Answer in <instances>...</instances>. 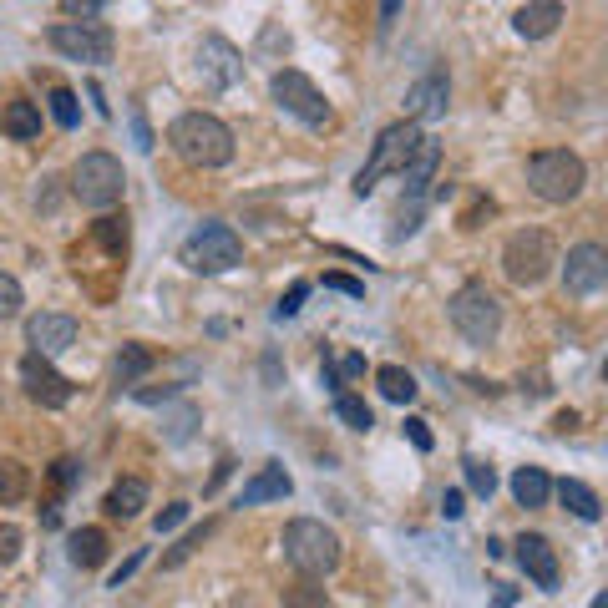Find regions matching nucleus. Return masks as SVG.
I'll return each instance as SVG.
<instances>
[{"mask_svg":"<svg viewBox=\"0 0 608 608\" xmlns=\"http://www.w3.org/2000/svg\"><path fill=\"white\" fill-rule=\"evenodd\" d=\"M558 264V244L548 228H517L502 249V274L517 284V289H538Z\"/></svg>","mask_w":608,"mask_h":608,"instance_id":"423d86ee","label":"nucleus"},{"mask_svg":"<svg viewBox=\"0 0 608 608\" xmlns=\"http://www.w3.org/2000/svg\"><path fill=\"white\" fill-rule=\"evenodd\" d=\"M152 365H158V355H152L147 345H122L117 360H112V375H117V386H137Z\"/></svg>","mask_w":608,"mask_h":608,"instance_id":"a878e982","label":"nucleus"},{"mask_svg":"<svg viewBox=\"0 0 608 608\" xmlns=\"http://www.w3.org/2000/svg\"><path fill=\"white\" fill-rule=\"evenodd\" d=\"M325 289H340V294H350V299H360V294H365V284H360V279H350V274H325Z\"/></svg>","mask_w":608,"mask_h":608,"instance_id":"58836bf2","label":"nucleus"},{"mask_svg":"<svg viewBox=\"0 0 608 608\" xmlns=\"http://www.w3.org/2000/svg\"><path fill=\"white\" fill-rule=\"evenodd\" d=\"M31 492V472L16 462V456H0V507H11Z\"/></svg>","mask_w":608,"mask_h":608,"instance_id":"cd10ccee","label":"nucleus"},{"mask_svg":"<svg viewBox=\"0 0 608 608\" xmlns=\"http://www.w3.org/2000/svg\"><path fill=\"white\" fill-rule=\"evenodd\" d=\"M112 0H66V16H82V21H92L97 11H107Z\"/></svg>","mask_w":608,"mask_h":608,"instance_id":"4c0bfd02","label":"nucleus"},{"mask_svg":"<svg viewBox=\"0 0 608 608\" xmlns=\"http://www.w3.org/2000/svg\"><path fill=\"white\" fill-rule=\"evenodd\" d=\"M446 320H451V330L462 335L467 345L487 350L502 335V299L487 284H462L446 299Z\"/></svg>","mask_w":608,"mask_h":608,"instance_id":"20e7f679","label":"nucleus"},{"mask_svg":"<svg viewBox=\"0 0 608 608\" xmlns=\"http://www.w3.org/2000/svg\"><path fill=\"white\" fill-rule=\"evenodd\" d=\"M26 345L36 350V355H61L66 345H76V320L71 315H51V310H41V315H31L26 320Z\"/></svg>","mask_w":608,"mask_h":608,"instance_id":"2eb2a0df","label":"nucleus"},{"mask_svg":"<svg viewBox=\"0 0 608 608\" xmlns=\"http://www.w3.org/2000/svg\"><path fill=\"white\" fill-rule=\"evenodd\" d=\"M92 244H102L107 259H112L117 269H127V218H117V213L97 218V223H92Z\"/></svg>","mask_w":608,"mask_h":608,"instance_id":"5701e85b","label":"nucleus"},{"mask_svg":"<svg viewBox=\"0 0 608 608\" xmlns=\"http://www.w3.org/2000/svg\"><path fill=\"white\" fill-rule=\"evenodd\" d=\"M284 558L299 578H330L340 568V538L315 517H294L284 527Z\"/></svg>","mask_w":608,"mask_h":608,"instance_id":"7ed1b4c3","label":"nucleus"},{"mask_svg":"<svg viewBox=\"0 0 608 608\" xmlns=\"http://www.w3.org/2000/svg\"><path fill=\"white\" fill-rule=\"evenodd\" d=\"M512 497H517V507H548V497H553L548 472L543 467H517L512 472Z\"/></svg>","mask_w":608,"mask_h":608,"instance_id":"412c9836","label":"nucleus"},{"mask_svg":"<svg viewBox=\"0 0 608 608\" xmlns=\"http://www.w3.org/2000/svg\"><path fill=\"white\" fill-rule=\"evenodd\" d=\"M512 548H517V568L527 573V583H538L543 593H558V583H563V563H558V548L543 538V532H522Z\"/></svg>","mask_w":608,"mask_h":608,"instance_id":"4468645a","label":"nucleus"},{"mask_svg":"<svg viewBox=\"0 0 608 608\" xmlns=\"http://www.w3.org/2000/svg\"><path fill=\"white\" fill-rule=\"evenodd\" d=\"M71 563L76 568H102L107 563V532L102 527H76L71 532Z\"/></svg>","mask_w":608,"mask_h":608,"instance_id":"b1692460","label":"nucleus"},{"mask_svg":"<svg viewBox=\"0 0 608 608\" xmlns=\"http://www.w3.org/2000/svg\"><path fill=\"white\" fill-rule=\"evenodd\" d=\"M102 507H107L112 517H122V522H127V517H137V512L147 507V482H142V477H122V482L107 492V502H102Z\"/></svg>","mask_w":608,"mask_h":608,"instance_id":"393cba45","label":"nucleus"},{"mask_svg":"<svg viewBox=\"0 0 608 608\" xmlns=\"http://www.w3.org/2000/svg\"><path fill=\"white\" fill-rule=\"evenodd\" d=\"M421 142H426V132H421V122H391L386 132L375 137V147H370V158H365V168L355 173V198H370L375 188H380V178H391V173H401L416 152H421Z\"/></svg>","mask_w":608,"mask_h":608,"instance_id":"f03ea898","label":"nucleus"},{"mask_svg":"<svg viewBox=\"0 0 608 608\" xmlns=\"http://www.w3.org/2000/svg\"><path fill=\"white\" fill-rule=\"evenodd\" d=\"M193 421H198V411H193V406H188V411H178V416H173V441H188V426H193Z\"/></svg>","mask_w":608,"mask_h":608,"instance_id":"c03bdc74","label":"nucleus"},{"mask_svg":"<svg viewBox=\"0 0 608 608\" xmlns=\"http://www.w3.org/2000/svg\"><path fill=\"white\" fill-rule=\"evenodd\" d=\"M71 477H76V462H71V456H61V462L51 467V482L56 487H71Z\"/></svg>","mask_w":608,"mask_h":608,"instance_id":"37998d69","label":"nucleus"},{"mask_svg":"<svg viewBox=\"0 0 608 608\" xmlns=\"http://www.w3.org/2000/svg\"><path fill=\"white\" fill-rule=\"evenodd\" d=\"M360 370H365V360H360V355H345V360H340V375H345V380H355Z\"/></svg>","mask_w":608,"mask_h":608,"instance_id":"49530a36","label":"nucleus"},{"mask_svg":"<svg viewBox=\"0 0 608 608\" xmlns=\"http://www.w3.org/2000/svg\"><path fill=\"white\" fill-rule=\"evenodd\" d=\"M396 16H401V0H380V21H375V26H380V36H386V31L396 26Z\"/></svg>","mask_w":608,"mask_h":608,"instance_id":"a19ab883","label":"nucleus"},{"mask_svg":"<svg viewBox=\"0 0 608 608\" xmlns=\"http://www.w3.org/2000/svg\"><path fill=\"white\" fill-rule=\"evenodd\" d=\"M406 436H411V446H416V451H431V431H426V421H421V416H411V421H406Z\"/></svg>","mask_w":608,"mask_h":608,"instance_id":"ea45409f","label":"nucleus"},{"mask_svg":"<svg viewBox=\"0 0 608 608\" xmlns=\"http://www.w3.org/2000/svg\"><path fill=\"white\" fill-rule=\"evenodd\" d=\"M269 92H274V102H279L289 117H299L304 127H330V102H325V92H320L304 71H294V66L274 71Z\"/></svg>","mask_w":608,"mask_h":608,"instance_id":"9d476101","label":"nucleus"},{"mask_svg":"<svg viewBox=\"0 0 608 608\" xmlns=\"http://www.w3.org/2000/svg\"><path fill=\"white\" fill-rule=\"evenodd\" d=\"M436 168H441V147L426 137V142H421V152H416V158H411V163L396 173V178L406 183V193H411V208H421V198H426V183L436 178Z\"/></svg>","mask_w":608,"mask_h":608,"instance_id":"a211bd4d","label":"nucleus"},{"mask_svg":"<svg viewBox=\"0 0 608 608\" xmlns=\"http://www.w3.org/2000/svg\"><path fill=\"white\" fill-rule=\"evenodd\" d=\"M168 147L193 168H223L234 163V132L228 122H218L213 112H183L168 127Z\"/></svg>","mask_w":608,"mask_h":608,"instance_id":"f257e3e1","label":"nucleus"},{"mask_svg":"<svg viewBox=\"0 0 608 608\" xmlns=\"http://www.w3.org/2000/svg\"><path fill=\"white\" fill-rule=\"evenodd\" d=\"M21 543H26L21 527H16V522H0V568H11V563L21 558Z\"/></svg>","mask_w":608,"mask_h":608,"instance_id":"f704fd0d","label":"nucleus"},{"mask_svg":"<svg viewBox=\"0 0 608 608\" xmlns=\"http://www.w3.org/2000/svg\"><path fill=\"white\" fill-rule=\"evenodd\" d=\"M558 21H563V0H527V6L512 16L517 36H527V41L553 36V31H558Z\"/></svg>","mask_w":608,"mask_h":608,"instance_id":"f3484780","label":"nucleus"},{"mask_svg":"<svg viewBox=\"0 0 608 608\" xmlns=\"http://www.w3.org/2000/svg\"><path fill=\"white\" fill-rule=\"evenodd\" d=\"M284 608H325V588H320V578H304V583L284 588Z\"/></svg>","mask_w":608,"mask_h":608,"instance_id":"7c9ffc66","label":"nucleus"},{"mask_svg":"<svg viewBox=\"0 0 608 608\" xmlns=\"http://www.w3.org/2000/svg\"><path fill=\"white\" fill-rule=\"evenodd\" d=\"M21 304H26V294H21L16 274H0V320H16Z\"/></svg>","mask_w":608,"mask_h":608,"instance_id":"473e14b6","label":"nucleus"},{"mask_svg":"<svg viewBox=\"0 0 608 608\" xmlns=\"http://www.w3.org/2000/svg\"><path fill=\"white\" fill-rule=\"evenodd\" d=\"M462 512H467V497H462V492L451 487V492L441 497V517H462Z\"/></svg>","mask_w":608,"mask_h":608,"instance_id":"79ce46f5","label":"nucleus"},{"mask_svg":"<svg viewBox=\"0 0 608 608\" xmlns=\"http://www.w3.org/2000/svg\"><path fill=\"white\" fill-rule=\"evenodd\" d=\"M0 132H6V137H16V142L41 137V107H36V102H26V97L6 102V107H0Z\"/></svg>","mask_w":608,"mask_h":608,"instance_id":"aec40b11","label":"nucleus"},{"mask_svg":"<svg viewBox=\"0 0 608 608\" xmlns=\"http://www.w3.org/2000/svg\"><path fill=\"white\" fill-rule=\"evenodd\" d=\"M462 472H467V487H472V492H477L482 502H487V497L497 492V472H492L487 462H477V456H467V462H462Z\"/></svg>","mask_w":608,"mask_h":608,"instance_id":"2f4dec72","label":"nucleus"},{"mask_svg":"<svg viewBox=\"0 0 608 608\" xmlns=\"http://www.w3.org/2000/svg\"><path fill=\"white\" fill-rule=\"evenodd\" d=\"M51 117H56V127H76L82 122V107H76V92L71 87H51Z\"/></svg>","mask_w":608,"mask_h":608,"instance_id":"c756f323","label":"nucleus"},{"mask_svg":"<svg viewBox=\"0 0 608 608\" xmlns=\"http://www.w3.org/2000/svg\"><path fill=\"white\" fill-rule=\"evenodd\" d=\"M21 386H26V396H31L41 411H61V406L71 401V380H66L46 355H36V350L21 360Z\"/></svg>","mask_w":608,"mask_h":608,"instance_id":"ddd939ff","label":"nucleus"},{"mask_svg":"<svg viewBox=\"0 0 608 608\" xmlns=\"http://www.w3.org/2000/svg\"><path fill=\"white\" fill-rule=\"evenodd\" d=\"M203 538H208V522H203V527H193L188 538H178V548H173V553L163 558V568H178V563H183V558H188V553H193V548H198Z\"/></svg>","mask_w":608,"mask_h":608,"instance_id":"c9c22d12","label":"nucleus"},{"mask_svg":"<svg viewBox=\"0 0 608 608\" xmlns=\"http://www.w3.org/2000/svg\"><path fill=\"white\" fill-rule=\"evenodd\" d=\"M304 299H310V284H304V279H299V284H289V294L274 304V320H294V315L304 310Z\"/></svg>","mask_w":608,"mask_h":608,"instance_id":"72a5a7b5","label":"nucleus"},{"mask_svg":"<svg viewBox=\"0 0 608 608\" xmlns=\"http://www.w3.org/2000/svg\"><path fill=\"white\" fill-rule=\"evenodd\" d=\"M603 284H608V254H603V244H573L568 259H563V289L573 299H593V294H603Z\"/></svg>","mask_w":608,"mask_h":608,"instance_id":"f8f14e48","label":"nucleus"},{"mask_svg":"<svg viewBox=\"0 0 608 608\" xmlns=\"http://www.w3.org/2000/svg\"><path fill=\"white\" fill-rule=\"evenodd\" d=\"M188 522V502H173V507H163L158 517H152V527H158V538L163 532H173V527H183Z\"/></svg>","mask_w":608,"mask_h":608,"instance_id":"e433bc0d","label":"nucleus"},{"mask_svg":"<svg viewBox=\"0 0 608 608\" xmlns=\"http://www.w3.org/2000/svg\"><path fill=\"white\" fill-rule=\"evenodd\" d=\"M239 259H244V239L228 223H198L183 239V264L193 274H228Z\"/></svg>","mask_w":608,"mask_h":608,"instance_id":"6e6552de","label":"nucleus"},{"mask_svg":"<svg viewBox=\"0 0 608 608\" xmlns=\"http://www.w3.org/2000/svg\"><path fill=\"white\" fill-rule=\"evenodd\" d=\"M289 492H294L289 472H284L279 462H269V467H259V477H254V482H244V492H239V507H259V502H284Z\"/></svg>","mask_w":608,"mask_h":608,"instance_id":"6ab92c4d","label":"nucleus"},{"mask_svg":"<svg viewBox=\"0 0 608 608\" xmlns=\"http://www.w3.org/2000/svg\"><path fill=\"white\" fill-rule=\"evenodd\" d=\"M122 188H127V173L112 152H82L71 163V198L87 203V208H112L122 203Z\"/></svg>","mask_w":608,"mask_h":608,"instance_id":"0eeeda50","label":"nucleus"},{"mask_svg":"<svg viewBox=\"0 0 608 608\" xmlns=\"http://www.w3.org/2000/svg\"><path fill=\"white\" fill-rule=\"evenodd\" d=\"M583 183H588V168L568 147H548V152H532L527 158V188L543 203H573L583 193Z\"/></svg>","mask_w":608,"mask_h":608,"instance_id":"39448f33","label":"nucleus"},{"mask_svg":"<svg viewBox=\"0 0 608 608\" xmlns=\"http://www.w3.org/2000/svg\"><path fill=\"white\" fill-rule=\"evenodd\" d=\"M558 502L573 512V517H583V522H598V512H603V502H598V492L588 487V482H578V477H563L558 487Z\"/></svg>","mask_w":608,"mask_h":608,"instance_id":"4be33fe9","label":"nucleus"},{"mask_svg":"<svg viewBox=\"0 0 608 608\" xmlns=\"http://www.w3.org/2000/svg\"><path fill=\"white\" fill-rule=\"evenodd\" d=\"M375 386H380V396H386V401H396V406H411L416 401V375L411 370H401V365H380L375 370Z\"/></svg>","mask_w":608,"mask_h":608,"instance_id":"bb28decb","label":"nucleus"},{"mask_svg":"<svg viewBox=\"0 0 608 608\" xmlns=\"http://www.w3.org/2000/svg\"><path fill=\"white\" fill-rule=\"evenodd\" d=\"M335 416H340L350 431H370V426H375V411H370L360 396H350V391H340V396H335Z\"/></svg>","mask_w":608,"mask_h":608,"instance_id":"c85d7f7f","label":"nucleus"},{"mask_svg":"<svg viewBox=\"0 0 608 608\" xmlns=\"http://www.w3.org/2000/svg\"><path fill=\"white\" fill-rule=\"evenodd\" d=\"M446 102H451V82H446V71H426L421 82L406 92V117H411V122L446 117Z\"/></svg>","mask_w":608,"mask_h":608,"instance_id":"dca6fc26","label":"nucleus"},{"mask_svg":"<svg viewBox=\"0 0 608 608\" xmlns=\"http://www.w3.org/2000/svg\"><path fill=\"white\" fill-rule=\"evenodd\" d=\"M198 82L208 92H228V87H239L244 82V56L234 41H223V36H203L198 41Z\"/></svg>","mask_w":608,"mask_h":608,"instance_id":"9b49d317","label":"nucleus"},{"mask_svg":"<svg viewBox=\"0 0 608 608\" xmlns=\"http://www.w3.org/2000/svg\"><path fill=\"white\" fill-rule=\"evenodd\" d=\"M512 598H517V593H512V588H502V593H497V603H492V608H512Z\"/></svg>","mask_w":608,"mask_h":608,"instance_id":"09e8293b","label":"nucleus"},{"mask_svg":"<svg viewBox=\"0 0 608 608\" xmlns=\"http://www.w3.org/2000/svg\"><path fill=\"white\" fill-rule=\"evenodd\" d=\"M51 51H61L66 61H82V66H107L112 61V31L102 21H56L46 31Z\"/></svg>","mask_w":608,"mask_h":608,"instance_id":"1a4fd4ad","label":"nucleus"},{"mask_svg":"<svg viewBox=\"0 0 608 608\" xmlns=\"http://www.w3.org/2000/svg\"><path fill=\"white\" fill-rule=\"evenodd\" d=\"M137 568H142V553H132V558H127V563H122V568L112 573V588H122V583H127V578H132Z\"/></svg>","mask_w":608,"mask_h":608,"instance_id":"a18cd8bd","label":"nucleus"},{"mask_svg":"<svg viewBox=\"0 0 608 608\" xmlns=\"http://www.w3.org/2000/svg\"><path fill=\"white\" fill-rule=\"evenodd\" d=\"M553 426H558V431H573V426H578V416H573V411H558V421H553Z\"/></svg>","mask_w":608,"mask_h":608,"instance_id":"de8ad7c7","label":"nucleus"}]
</instances>
